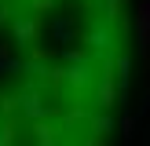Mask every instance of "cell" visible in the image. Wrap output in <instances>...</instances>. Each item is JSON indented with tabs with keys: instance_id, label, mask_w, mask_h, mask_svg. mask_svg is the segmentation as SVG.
Instances as JSON below:
<instances>
[{
	"instance_id": "1",
	"label": "cell",
	"mask_w": 150,
	"mask_h": 146,
	"mask_svg": "<svg viewBox=\"0 0 150 146\" xmlns=\"http://www.w3.org/2000/svg\"><path fill=\"white\" fill-rule=\"evenodd\" d=\"M132 69V0H0V146H117Z\"/></svg>"
}]
</instances>
